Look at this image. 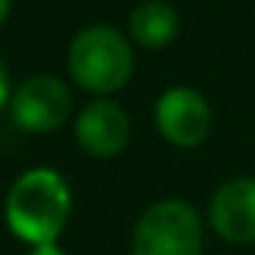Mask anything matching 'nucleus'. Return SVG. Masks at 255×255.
Here are the masks:
<instances>
[{
    "instance_id": "2",
    "label": "nucleus",
    "mask_w": 255,
    "mask_h": 255,
    "mask_svg": "<svg viewBox=\"0 0 255 255\" xmlns=\"http://www.w3.org/2000/svg\"><path fill=\"white\" fill-rule=\"evenodd\" d=\"M132 48L114 27L93 24L69 45V72L78 87L90 93H117L132 78Z\"/></svg>"
},
{
    "instance_id": "1",
    "label": "nucleus",
    "mask_w": 255,
    "mask_h": 255,
    "mask_svg": "<svg viewBox=\"0 0 255 255\" xmlns=\"http://www.w3.org/2000/svg\"><path fill=\"white\" fill-rule=\"evenodd\" d=\"M69 213H72V192L69 183L54 168L24 171L9 186L3 204V219L9 231L18 240H24L30 249L57 243Z\"/></svg>"
},
{
    "instance_id": "4",
    "label": "nucleus",
    "mask_w": 255,
    "mask_h": 255,
    "mask_svg": "<svg viewBox=\"0 0 255 255\" xmlns=\"http://www.w3.org/2000/svg\"><path fill=\"white\" fill-rule=\"evenodd\" d=\"M72 114V93L54 75H30L24 78L9 99V117L18 129L45 135L54 132Z\"/></svg>"
},
{
    "instance_id": "11",
    "label": "nucleus",
    "mask_w": 255,
    "mask_h": 255,
    "mask_svg": "<svg viewBox=\"0 0 255 255\" xmlns=\"http://www.w3.org/2000/svg\"><path fill=\"white\" fill-rule=\"evenodd\" d=\"M9 3H12V0H0V24H3L6 15H9Z\"/></svg>"
},
{
    "instance_id": "8",
    "label": "nucleus",
    "mask_w": 255,
    "mask_h": 255,
    "mask_svg": "<svg viewBox=\"0 0 255 255\" xmlns=\"http://www.w3.org/2000/svg\"><path fill=\"white\" fill-rule=\"evenodd\" d=\"M129 33L144 48H165L180 33V12L165 0H144L129 15Z\"/></svg>"
},
{
    "instance_id": "5",
    "label": "nucleus",
    "mask_w": 255,
    "mask_h": 255,
    "mask_svg": "<svg viewBox=\"0 0 255 255\" xmlns=\"http://www.w3.org/2000/svg\"><path fill=\"white\" fill-rule=\"evenodd\" d=\"M153 117H156V129L162 132V138L174 147L204 144L210 135V123H213L207 99L192 87L165 90L153 108Z\"/></svg>"
},
{
    "instance_id": "6",
    "label": "nucleus",
    "mask_w": 255,
    "mask_h": 255,
    "mask_svg": "<svg viewBox=\"0 0 255 255\" xmlns=\"http://www.w3.org/2000/svg\"><path fill=\"white\" fill-rule=\"evenodd\" d=\"M132 135L129 114L114 99H93L75 120V141L87 156L111 159L126 150Z\"/></svg>"
},
{
    "instance_id": "7",
    "label": "nucleus",
    "mask_w": 255,
    "mask_h": 255,
    "mask_svg": "<svg viewBox=\"0 0 255 255\" xmlns=\"http://www.w3.org/2000/svg\"><path fill=\"white\" fill-rule=\"evenodd\" d=\"M207 219L225 243H255V177H234L222 183L210 198Z\"/></svg>"
},
{
    "instance_id": "9",
    "label": "nucleus",
    "mask_w": 255,
    "mask_h": 255,
    "mask_svg": "<svg viewBox=\"0 0 255 255\" xmlns=\"http://www.w3.org/2000/svg\"><path fill=\"white\" fill-rule=\"evenodd\" d=\"M9 99H12V87H9V69L0 57V111L9 108Z\"/></svg>"
},
{
    "instance_id": "3",
    "label": "nucleus",
    "mask_w": 255,
    "mask_h": 255,
    "mask_svg": "<svg viewBox=\"0 0 255 255\" xmlns=\"http://www.w3.org/2000/svg\"><path fill=\"white\" fill-rule=\"evenodd\" d=\"M132 255H201L204 222L183 198H162L150 204L132 231Z\"/></svg>"
},
{
    "instance_id": "10",
    "label": "nucleus",
    "mask_w": 255,
    "mask_h": 255,
    "mask_svg": "<svg viewBox=\"0 0 255 255\" xmlns=\"http://www.w3.org/2000/svg\"><path fill=\"white\" fill-rule=\"evenodd\" d=\"M27 255H66L57 243H51V246H36V249H30Z\"/></svg>"
}]
</instances>
